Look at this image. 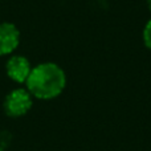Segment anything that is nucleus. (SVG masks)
<instances>
[{"instance_id":"obj_5","label":"nucleus","mask_w":151,"mask_h":151,"mask_svg":"<svg viewBox=\"0 0 151 151\" xmlns=\"http://www.w3.org/2000/svg\"><path fill=\"white\" fill-rule=\"evenodd\" d=\"M142 39H143V42L146 45L147 49L151 50V19L146 23L143 28V33H142Z\"/></svg>"},{"instance_id":"obj_7","label":"nucleus","mask_w":151,"mask_h":151,"mask_svg":"<svg viewBox=\"0 0 151 151\" xmlns=\"http://www.w3.org/2000/svg\"><path fill=\"white\" fill-rule=\"evenodd\" d=\"M0 151H5V150H4V147H3V146H0Z\"/></svg>"},{"instance_id":"obj_4","label":"nucleus","mask_w":151,"mask_h":151,"mask_svg":"<svg viewBox=\"0 0 151 151\" xmlns=\"http://www.w3.org/2000/svg\"><path fill=\"white\" fill-rule=\"evenodd\" d=\"M20 44V32L11 23L0 24V56L11 55Z\"/></svg>"},{"instance_id":"obj_3","label":"nucleus","mask_w":151,"mask_h":151,"mask_svg":"<svg viewBox=\"0 0 151 151\" xmlns=\"http://www.w3.org/2000/svg\"><path fill=\"white\" fill-rule=\"evenodd\" d=\"M31 70L32 66L29 60L20 55H15L9 57V60L7 61V65H5L7 76L17 83H25L29 74H31Z\"/></svg>"},{"instance_id":"obj_1","label":"nucleus","mask_w":151,"mask_h":151,"mask_svg":"<svg viewBox=\"0 0 151 151\" xmlns=\"http://www.w3.org/2000/svg\"><path fill=\"white\" fill-rule=\"evenodd\" d=\"M27 90L39 99H53L64 91L66 76L60 65L55 63H42L32 68L25 82Z\"/></svg>"},{"instance_id":"obj_6","label":"nucleus","mask_w":151,"mask_h":151,"mask_svg":"<svg viewBox=\"0 0 151 151\" xmlns=\"http://www.w3.org/2000/svg\"><path fill=\"white\" fill-rule=\"evenodd\" d=\"M147 7H149V9L151 12V0H147Z\"/></svg>"},{"instance_id":"obj_2","label":"nucleus","mask_w":151,"mask_h":151,"mask_svg":"<svg viewBox=\"0 0 151 151\" xmlns=\"http://www.w3.org/2000/svg\"><path fill=\"white\" fill-rule=\"evenodd\" d=\"M33 105L32 94L27 89H15L4 99V110L9 117H23Z\"/></svg>"}]
</instances>
